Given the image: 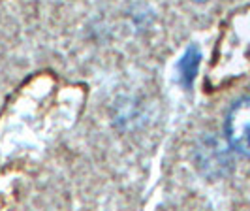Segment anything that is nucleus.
Instances as JSON below:
<instances>
[{
  "instance_id": "f257e3e1",
  "label": "nucleus",
  "mask_w": 250,
  "mask_h": 211,
  "mask_svg": "<svg viewBox=\"0 0 250 211\" xmlns=\"http://www.w3.org/2000/svg\"><path fill=\"white\" fill-rule=\"evenodd\" d=\"M226 138L237 153L250 159V96L231 106L226 117Z\"/></svg>"
},
{
  "instance_id": "f03ea898",
  "label": "nucleus",
  "mask_w": 250,
  "mask_h": 211,
  "mask_svg": "<svg viewBox=\"0 0 250 211\" xmlns=\"http://www.w3.org/2000/svg\"><path fill=\"white\" fill-rule=\"evenodd\" d=\"M200 59H201V53L196 46H190L185 55L181 57L179 61V79L185 87H190L194 83V77H196V72L200 68Z\"/></svg>"
},
{
  "instance_id": "7ed1b4c3",
  "label": "nucleus",
  "mask_w": 250,
  "mask_h": 211,
  "mask_svg": "<svg viewBox=\"0 0 250 211\" xmlns=\"http://www.w3.org/2000/svg\"><path fill=\"white\" fill-rule=\"evenodd\" d=\"M194 2H207V0H194Z\"/></svg>"
}]
</instances>
